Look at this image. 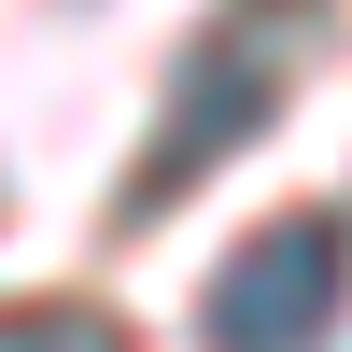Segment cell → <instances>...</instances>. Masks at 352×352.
<instances>
[{
    "mask_svg": "<svg viewBox=\"0 0 352 352\" xmlns=\"http://www.w3.org/2000/svg\"><path fill=\"white\" fill-rule=\"evenodd\" d=\"M338 296H352V212H282L212 268V338H240V352L324 338Z\"/></svg>",
    "mask_w": 352,
    "mask_h": 352,
    "instance_id": "cell-1",
    "label": "cell"
},
{
    "mask_svg": "<svg viewBox=\"0 0 352 352\" xmlns=\"http://www.w3.org/2000/svg\"><path fill=\"white\" fill-rule=\"evenodd\" d=\"M268 99H282V71H268V56H254V43H212V56L184 71V99H169L155 155H141V197H184L212 155H240V141L268 127Z\"/></svg>",
    "mask_w": 352,
    "mask_h": 352,
    "instance_id": "cell-2",
    "label": "cell"
},
{
    "mask_svg": "<svg viewBox=\"0 0 352 352\" xmlns=\"http://www.w3.org/2000/svg\"><path fill=\"white\" fill-rule=\"evenodd\" d=\"M0 338H14V352H56V338H113V324H85V310H14Z\"/></svg>",
    "mask_w": 352,
    "mask_h": 352,
    "instance_id": "cell-3",
    "label": "cell"
}]
</instances>
